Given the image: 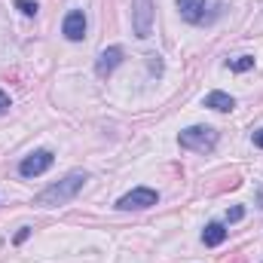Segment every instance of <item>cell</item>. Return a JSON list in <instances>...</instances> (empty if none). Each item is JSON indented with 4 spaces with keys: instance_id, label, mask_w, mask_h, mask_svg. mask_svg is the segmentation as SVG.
Here are the masks:
<instances>
[{
    "instance_id": "5bb4252c",
    "label": "cell",
    "mask_w": 263,
    "mask_h": 263,
    "mask_svg": "<svg viewBox=\"0 0 263 263\" xmlns=\"http://www.w3.org/2000/svg\"><path fill=\"white\" fill-rule=\"evenodd\" d=\"M28 236H31V227H22V230L15 233V245H22V242H25Z\"/></svg>"
},
{
    "instance_id": "2e32d148",
    "label": "cell",
    "mask_w": 263,
    "mask_h": 263,
    "mask_svg": "<svg viewBox=\"0 0 263 263\" xmlns=\"http://www.w3.org/2000/svg\"><path fill=\"white\" fill-rule=\"evenodd\" d=\"M254 144H257V147L263 150V129H257V132H254Z\"/></svg>"
},
{
    "instance_id": "52a82bcc",
    "label": "cell",
    "mask_w": 263,
    "mask_h": 263,
    "mask_svg": "<svg viewBox=\"0 0 263 263\" xmlns=\"http://www.w3.org/2000/svg\"><path fill=\"white\" fill-rule=\"evenodd\" d=\"M123 62V49L120 46H110V49H104L101 55H98V62H95V73L98 77H110L117 67Z\"/></svg>"
},
{
    "instance_id": "8fae6325",
    "label": "cell",
    "mask_w": 263,
    "mask_h": 263,
    "mask_svg": "<svg viewBox=\"0 0 263 263\" xmlns=\"http://www.w3.org/2000/svg\"><path fill=\"white\" fill-rule=\"evenodd\" d=\"M251 67H254V59H251V55H239V59H233V62H230V70H236V73L251 70Z\"/></svg>"
},
{
    "instance_id": "8992f818",
    "label": "cell",
    "mask_w": 263,
    "mask_h": 263,
    "mask_svg": "<svg viewBox=\"0 0 263 263\" xmlns=\"http://www.w3.org/2000/svg\"><path fill=\"white\" fill-rule=\"evenodd\" d=\"M62 34H65L70 43H80L86 37V15L83 9H70L65 15V25H62Z\"/></svg>"
},
{
    "instance_id": "7c38bea8",
    "label": "cell",
    "mask_w": 263,
    "mask_h": 263,
    "mask_svg": "<svg viewBox=\"0 0 263 263\" xmlns=\"http://www.w3.org/2000/svg\"><path fill=\"white\" fill-rule=\"evenodd\" d=\"M15 6H18V9H22L25 15H37V9H40V6H37L34 0H15Z\"/></svg>"
},
{
    "instance_id": "9c48e42d",
    "label": "cell",
    "mask_w": 263,
    "mask_h": 263,
    "mask_svg": "<svg viewBox=\"0 0 263 263\" xmlns=\"http://www.w3.org/2000/svg\"><path fill=\"white\" fill-rule=\"evenodd\" d=\"M205 107L220 110V114H230V110L236 107V101H233V95H227V92H208V95H205Z\"/></svg>"
},
{
    "instance_id": "ba28073f",
    "label": "cell",
    "mask_w": 263,
    "mask_h": 263,
    "mask_svg": "<svg viewBox=\"0 0 263 263\" xmlns=\"http://www.w3.org/2000/svg\"><path fill=\"white\" fill-rule=\"evenodd\" d=\"M205 3L208 0H178V9L190 25H202L205 22Z\"/></svg>"
},
{
    "instance_id": "277c9868",
    "label": "cell",
    "mask_w": 263,
    "mask_h": 263,
    "mask_svg": "<svg viewBox=\"0 0 263 263\" xmlns=\"http://www.w3.org/2000/svg\"><path fill=\"white\" fill-rule=\"evenodd\" d=\"M156 202H159L156 190H150V187H135L132 193H126V196L117 202V208H120V211H144V208H153Z\"/></svg>"
},
{
    "instance_id": "5b68a950",
    "label": "cell",
    "mask_w": 263,
    "mask_h": 263,
    "mask_svg": "<svg viewBox=\"0 0 263 263\" xmlns=\"http://www.w3.org/2000/svg\"><path fill=\"white\" fill-rule=\"evenodd\" d=\"M132 25L138 37H150L153 28V0H135L132 3Z\"/></svg>"
},
{
    "instance_id": "7a4b0ae2",
    "label": "cell",
    "mask_w": 263,
    "mask_h": 263,
    "mask_svg": "<svg viewBox=\"0 0 263 263\" xmlns=\"http://www.w3.org/2000/svg\"><path fill=\"white\" fill-rule=\"evenodd\" d=\"M181 147H187V150H196V153H208V150H214V144H217V132L211 129V126H190V129L181 132Z\"/></svg>"
},
{
    "instance_id": "4fadbf2b",
    "label": "cell",
    "mask_w": 263,
    "mask_h": 263,
    "mask_svg": "<svg viewBox=\"0 0 263 263\" xmlns=\"http://www.w3.org/2000/svg\"><path fill=\"white\" fill-rule=\"evenodd\" d=\"M242 217H245V208H242V205H233V208L227 211V220H230V223H236V220H242Z\"/></svg>"
},
{
    "instance_id": "6da1fadb",
    "label": "cell",
    "mask_w": 263,
    "mask_h": 263,
    "mask_svg": "<svg viewBox=\"0 0 263 263\" xmlns=\"http://www.w3.org/2000/svg\"><path fill=\"white\" fill-rule=\"evenodd\" d=\"M89 181V175L86 172H70L65 181H59V184H52V187H46L40 196L34 199L37 205H43V208H55V205H65L70 199L77 196L80 190H83V184Z\"/></svg>"
},
{
    "instance_id": "9a60e30c",
    "label": "cell",
    "mask_w": 263,
    "mask_h": 263,
    "mask_svg": "<svg viewBox=\"0 0 263 263\" xmlns=\"http://www.w3.org/2000/svg\"><path fill=\"white\" fill-rule=\"evenodd\" d=\"M6 110H9V95L0 92V114H6Z\"/></svg>"
},
{
    "instance_id": "3957f363",
    "label": "cell",
    "mask_w": 263,
    "mask_h": 263,
    "mask_svg": "<svg viewBox=\"0 0 263 263\" xmlns=\"http://www.w3.org/2000/svg\"><path fill=\"white\" fill-rule=\"evenodd\" d=\"M52 162H55V156H52L49 150H34V153H28V156L18 162V175H22V178H37V175L49 172Z\"/></svg>"
},
{
    "instance_id": "30bf717a",
    "label": "cell",
    "mask_w": 263,
    "mask_h": 263,
    "mask_svg": "<svg viewBox=\"0 0 263 263\" xmlns=\"http://www.w3.org/2000/svg\"><path fill=\"white\" fill-rule=\"evenodd\" d=\"M223 239H227V227H223V223H208V227L202 230V242H205L208 248H217Z\"/></svg>"
}]
</instances>
